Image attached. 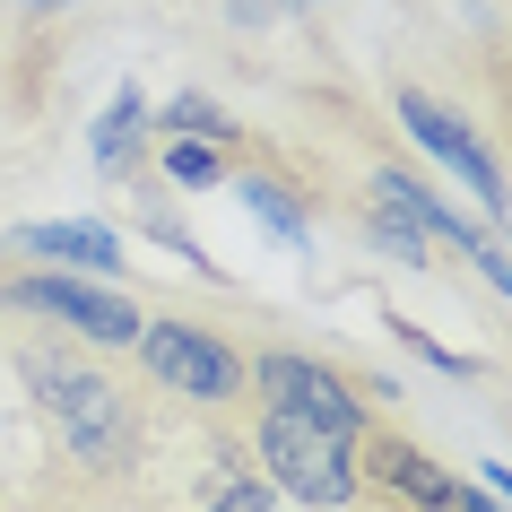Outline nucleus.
<instances>
[{
    "label": "nucleus",
    "instance_id": "obj_12",
    "mask_svg": "<svg viewBox=\"0 0 512 512\" xmlns=\"http://www.w3.org/2000/svg\"><path fill=\"white\" fill-rule=\"evenodd\" d=\"M165 174H174L183 191H209L217 174H226V157H217L209 139H174V148H165Z\"/></svg>",
    "mask_w": 512,
    "mask_h": 512
},
{
    "label": "nucleus",
    "instance_id": "obj_16",
    "mask_svg": "<svg viewBox=\"0 0 512 512\" xmlns=\"http://www.w3.org/2000/svg\"><path fill=\"white\" fill-rule=\"evenodd\" d=\"M452 512H495V504H486L478 486H460V495H452Z\"/></svg>",
    "mask_w": 512,
    "mask_h": 512
},
{
    "label": "nucleus",
    "instance_id": "obj_13",
    "mask_svg": "<svg viewBox=\"0 0 512 512\" xmlns=\"http://www.w3.org/2000/svg\"><path fill=\"white\" fill-rule=\"evenodd\" d=\"M460 252H469V261H478V278L486 287H495V296H512V252L495 235H486V226H469V243H460Z\"/></svg>",
    "mask_w": 512,
    "mask_h": 512
},
{
    "label": "nucleus",
    "instance_id": "obj_14",
    "mask_svg": "<svg viewBox=\"0 0 512 512\" xmlns=\"http://www.w3.org/2000/svg\"><path fill=\"white\" fill-rule=\"evenodd\" d=\"M200 512H287V504H278V495H270L261 478H226V486H217V495H209Z\"/></svg>",
    "mask_w": 512,
    "mask_h": 512
},
{
    "label": "nucleus",
    "instance_id": "obj_4",
    "mask_svg": "<svg viewBox=\"0 0 512 512\" xmlns=\"http://www.w3.org/2000/svg\"><path fill=\"white\" fill-rule=\"evenodd\" d=\"M0 296H9V304H27V313H44V322H61V330H79L87 348H131L139 322H148L131 296H105V287H87V278H53V270L9 278Z\"/></svg>",
    "mask_w": 512,
    "mask_h": 512
},
{
    "label": "nucleus",
    "instance_id": "obj_18",
    "mask_svg": "<svg viewBox=\"0 0 512 512\" xmlns=\"http://www.w3.org/2000/svg\"><path fill=\"white\" fill-rule=\"evenodd\" d=\"M304 9H313V0H304Z\"/></svg>",
    "mask_w": 512,
    "mask_h": 512
},
{
    "label": "nucleus",
    "instance_id": "obj_17",
    "mask_svg": "<svg viewBox=\"0 0 512 512\" xmlns=\"http://www.w3.org/2000/svg\"><path fill=\"white\" fill-rule=\"evenodd\" d=\"M18 9H70V0H18Z\"/></svg>",
    "mask_w": 512,
    "mask_h": 512
},
{
    "label": "nucleus",
    "instance_id": "obj_2",
    "mask_svg": "<svg viewBox=\"0 0 512 512\" xmlns=\"http://www.w3.org/2000/svg\"><path fill=\"white\" fill-rule=\"evenodd\" d=\"M261 469H270L296 504L348 512L365 495V469H356V434L304 417V408H261Z\"/></svg>",
    "mask_w": 512,
    "mask_h": 512
},
{
    "label": "nucleus",
    "instance_id": "obj_5",
    "mask_svg": "<svg viewBox=\"0 0 512 512\" xmlns=\"http://www.w3.org/2000/svg\"><path fill=\"white\" fill-rule=\"evenodd\" d=\"M400 122L417 131V148H434V157L452 165L460 183L478 191V209H486V217H495V226L512 235V191H504V165H495V148H486V139L469 131V122H460L452 105H434L426 87H400Z\"/></svg>",
    "mask_w": 512,
    "mask_h": 512
},
{
    "label": "nucleus",
    "instance_id": "obj_10",
    "mask_svg": "<svg viewBox=\"0 0 512 512\" xmlns=\"http://www.w3.org/2000/svg\"><path fill=\"white\" fill-rule=\"evenodd\" d=\"M165 131H174V139H209V148H226V139H235V122H226L209 96H191V87H183V96L165 105Z\"/></svg>",
    "mask_w": 512,
    "mask_h": 512
},
{
    "label": "nucleus",
    "instance_id": "obj_19",
    "mask_svg": "<svg viewBox=\"0 0 512 512\" xmlns=\"http://www.w3.org/2000/svg\"><path fill=\"white\" fill-rule=\"evenodd\" d=\"M0 304H9V296H0Z\"/></svg>",
    "mask_w": 512,
    "mask_h": 512
},
{
    "label": "nucleus",
    "instance_id": "obj_15",
    "mask_svg": "<svg viewBox=\"0 0 512 512\" xmlns=\"http://www.w3.org/2000/svg\"><path fill=\"white\" fill-rule=\"evenodd\" d=\"M304 0H226V18L235 27H278V18H296Z\"/></svg>",
    "mask_w": 512,
    "mask_h": 512
},
{
    "label": "nucleus",
    "instance_id": "obj_7",
    "mask_svg": "<svg viewBox=\"0 0 512 512\" xmlns=\"http://www.w3.org/2000/svg\"><path fill=\"white\" fill-rule=\"evenodd\" d=\"M365 452H356V469L374 486H391V495H408L417 512H452V495H460V478H443L417 443H400V434H356Z\"/></svg>",
    "mask_w": 512,
    "mask_h": 512
},
{
    "label": "nucleus",
    "instance_id": "obj_1",
    "mask_svg": "<svg viewBox=\"0 0 512 512\" xmlns=\"http://www.w3.org/2000/svg\"><path fill=\"white\" fill-rule=\"evenodd\" d=\"M27 391L44 400L61 452L79 460V469H122L131 460V408H122V391L105 374H79V365H61V356L35 348L27 356Z\"/></svg>",
    "mask_w": 512,
    "mask_h": 512
},
{
    "label": "nucleus",
    "instance_id": "obj_9",
    "mask_svg": "<svg viewBox=\"0 0 512 512\" xmlns=\"http://www.w3.org/2000/svg\"><path fill=\"white\" fill-rule=\"evenodd\" d=\"M139 139H148V105L122 87V96L105 105V122H96V174H131V165H139Z\"/></svg>",
    "mask_w": 512,
    "mask_h": 512
},
{
    "label": "nucleus",
    "instance_id": "obj_6",
    "mask_svg": "<svg viewBox=\"0 0 512 512\" xmlns=\"http://www.w3.org/2000/svg\"><path fill=\"white\" fill-rule=\"evenodd\" d=\"M252 382H261L270 408H304V417H322V426H339V434H365V400H356L330 365H313V356H296V348H270L252 365Z\"/></svg>",
    "mask_w": 512,
    "mask_h": 512
},
{
    "label": "nucleus",
    "instance_id": "obj_8",
    "mask_svg": "<svg viewBox=\"0 0 512 512\" xmlns=\"http://www.w3.org/2000/svg\"><path fill=\"white\" fill-rule=\"evenodd\" d=\"M27 252H44V261H70V270H122V235L113 226H96V217H61V226H27Z\"/></svg>",
    "mask_w": 512,
    "mask_h": 512
},
{
    "label": "nucleus",
    "instance_id": "obj_11",
    "mask_svg": "<svg viewBox=\"0 0 512 512\" xmlns=\"http://www.w3.org/2000/svg\"><path fill=\"white\" fill-rule=\"evenodd\" d=\"M243 200H252V217H270L278 243H304V209L287 200V183H270V174H243Z\"/></svg>",
    "mask_w": 512,
    "mask_h": 512
},
{
    "label": "nucleus",
    "instance_id": "obj_3",
    "mask_svg": "<svg viewBox=\"0 0 512 512\" xmlns=\"http://www.w3.org/2000/svg\"><path fill=\"white\" fill-rule=\"evenodd\" d=\"M131 348L148 356V374H157L174 400H200V408L243 400V382H252V365H243L217 330H200V322H139Z\"/></svg>",
    "mask_w": 512,
    "mask_h": 512
}]
</instances>
